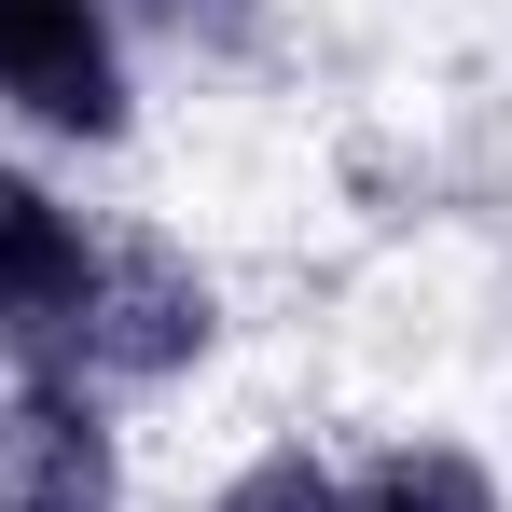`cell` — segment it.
Returning a JSON list of instances; mask_svg holds the SVG:
<instances>
[{
	"label": "cell",
	"instance_id": "6da1fadb",
	"mask_svg": "<svg viewBox=\"0 0 512 512\" xmlns=\"http://www.w3.org/2000/svg\"><path fill=\"white\" fill-rule=\"evenodd\" d=\"M208 360H222V277L180 250V236H153V222H111L70 374H84L97 402H153L180 374H208Z\"/></svg>",
	"mask_w": 512,
	"mask_h": 512
},
{
	"label": "cell",
	"instance_id": "7a4b0ae2",
	"mask_svg": "<svg viewBox=\"0 0 512 512\" xmlns=\"http://www.w3.org/2000/svg\"><path fill=\"white\" fill-rule=\"evenodd\" d=\"M0 125L42 153L139 139V42L111 0H0Z\"/></svg>",
	"mask_w": 512,
	"mask_h": 512
},
{
	"label": "cell",
	"instance_id": "3957f363",
	"mask_svg": "<svg viewBox=\"0 0 512 512\" xmlns=\"http://www.w3.org/2000/svg\"><path fill=\"white\" fill-rule=\"evenodd\" d=\"M97 250H111V222L84 194L28 153H0V374H70L84 305H97Z\"/></svg>",
	"mask_w": 512,
	"mask_h": 512
},
{
	"label": "cell",
	"instance_id": "277c9868",
	"mask_svg": "<svg viewBox=\"0 0 512 512\" xmlns=\"http://www.w3.org/2000/svg\"><path fill=\"white\" fill-rule=\"evenodd\" d=\"M0 512H139L125 429L84 374H0Z\"/></svg>",
	"mask_w": 512,
	"mask_h": 512
},
{
	"label": "cell",
	"instance_id": "5b68a950",
	"mask_svg": "<svg viewBox=\"0 0 512 512\" xmlns=\"http://www.w3.org/2000/svg\"><path fill=\"white\" fill-rule=\"evenodd\" d=\"M346 512H512L499 457H471L457 429H402L374 457H346Z\"/></svg>",
	"mask_w": 512,
	"mask_h": 512
},
{
	"label": "cell",
	"instance_id": "8992f818",
	"mask_svg": "<svg viewBox=\"0 0 512 512\" xmlns=\"http://www.w3.org/2000/svg\"><path fill=\"white\" fill-rule=\"evenodd\" d=\"M139 56H194V70H250L277 42V0H111Z\"/></svg>",
	"mask_w": 512,
	"mask_h": 512
},
{
	"label": "cell",
	"instance_id": "52a82bcc",
	"mask_svg": "<svg viewBox=\"0 0 512 512\" xmlns=\"http://www.w3.org/2000/svg\"><path fill=\"white\" fill-rule=\"evenodd\" d=\"M208 512H346V457H319V443H250V457L208 485Z\"/></svg>",
	"mask_w": 512,
	"mask_h": 512
}]
</instances>
